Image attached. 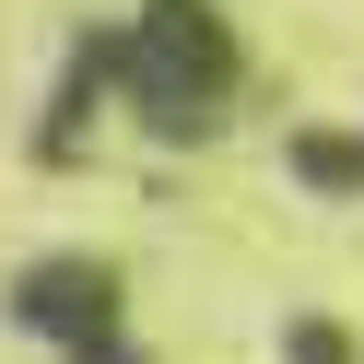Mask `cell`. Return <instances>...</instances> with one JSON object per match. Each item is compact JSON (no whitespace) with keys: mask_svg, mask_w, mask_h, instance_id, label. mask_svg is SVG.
<instances>
[{"mask_svg":"<svg viewBox=\"0 0 364 364\" xmlns=\"http://www.w3.org/2000/svg\"><path fill=\"white\" fill-rule=\"evenodd\" d=\"M223 82H235V48H223V24L200 12V0H153L141 12V48H129V95H141L153 129H200L223 106Z\"/></svg>","mask_w":364,"mask_h":364,"instance_id":"6da1fadb","label":"cell"},{"mask_svg":"<svg viewBox=\"0 0 364 364\" xmlns=\"http://www.w3.org/2000/svg\"><path fill=\"white\" fill-rule=\"evenodd\" d=\"M12 306H24L48 341H106V317H118V282H106V270H36Z\"/></svg>","mask_w":364,"mask_h":364,"instance_id":"7a4b0ae2","label":"cell"},{"mask_svg":"<svg viewBox=\"0 0 364 364\" xmlns=\"http://www.w3.org/2000/svg\"><path fill=\"white\" fill-rule=\"evenodd\" d=\"M294 364H353V341H341V329H317V317H306V329H294Z\"/></svg>","mask_w":364,"mask_h":364,"instance_id":"3957f363","label":"cell"},{"mask_svg":"<svg viewBox=\"0 0 364 364\" xmlns=\"http://www.w3.org/2000/svg\"><path fill=\"white\" fill-rule=\"evenodd\" d=\"M82 364H129V353H118V341H95V353H82Z\"/></svg>","mask_w":364,"mask_h":364,"instance_id":"277c9868","label":"cell"}]
</instances>
